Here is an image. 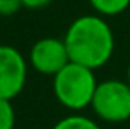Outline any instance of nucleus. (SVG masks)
<instances>
[{
  "label": "nucleus",
  "instance_id": "obj_1",
  "mask_svg": "<svg viewBox=\"0 0 130 129\" xmlns=\"http://www.w3.org/2000/svg\"><path fill=\"white\" fill-rule=\"evenodd\" d=\"M70 62L88 69L104 67L114 53V32L104 16L85 14L69 25L63 36Z\"/></svg>",
  "mask_w": 130,
  "mask_h": 129
},
{
  "label": "nucleus",
  "instance_id": "obj_2",
  "mask_svg": "<svg viewBox=\"0 0 130 129\" xmlns=\"http://www.w3.org/2000/svg\"><path fill=\"white\" fill-rule=\"evenodd\" d=\"M97 85L95 71L74 62H69L53 76V94L56 101L70 111H81L91 106Z\"/></svg>",
  "mask_w": 130,
  "mask_h": 129
},
{
  "label": "nucleus",
  "instance_id": "obj_3",
  "mask_svg": "<svg viewBox=\"0 0 130 129\" xmlns=\"http://www.w3.org/2000/svg\"><path fill=\"white\" fill-rule=\"evenodd\" d=\"M93 113L109 124H121L130 119V85L123 80H104L97 85Z\"/></svg>",
  "mask_w": 130,
  "mask_h": 129
},
{
  "label": "nucleus",
  "instance_id": "obj_4",
  "mask_svg": "<svg viewBox=\"0 0 130 129\" xmlns=\"http://www.w3.org/2000/svg\"><path fill=\"white\" fill-rule=\"evenodd\" d=\"M28 64L23 53L9 44H0V99L12 101L25 88Z\"/></svg>",
  "mask_w": 130,
  "mask_h": 129
},
{
  "label": "nucleus",
  "instance_id": "obj_5",
  "mask_svg": "<svg viewBox=\"0 0 130 129\" xmlns=\"http://www.w3.org/2000/svg\"><path fill=\"white\" fill-rule=\"evenodd\" d=\"M69 62L70 58L65 43L58 37H42L35 41L30 50V65L41 74L55 76Z\"/></svg>",
  "mask_w": 130,
  "mask_h": 129
},
{
  "label": "nucleus",
  "instance_id": "obj_6",
  "mask_svg": "<svg viewBox=\"0 0 130 129\" xmlns=\"http://www.w3.org/2000/svg\"><path fill=\"white\" fill-rule=\"evenodd\" d=\"M95 14L99 16H118L130 7V0H88Z\"/></svg>",
  "mask_w": 130,
  "mask_h": 129
},
{
  "label": "nucleus",
  "instance_id": "obj_7",
  "mask_svg": "<svg viewBox=\"0 0 130 129\" xmlns=\"http://www.w3.org/2000/svg\"><path fill=\"white\" fill-rule=\"evenodd\" d=\"M53 129H100V126L93 119H90V117L74 113V115H69V117L60 119L53 126Z\"/></svg>",
  "mask_w": 130,
  "mask_h": 129
},
{
  "label": "nucleus",
  "instance_id": "obj_8",
  "mask_svg": "<svg viewBox=\"0 0 130 129\" xmlns=\"http://www.w3.org/2000/svg\"><path fill=\"white\" fill-rule=\"evenodd\" d=\"M16 126V111L11 101L0 99V129H14Z\"/></svg>",
  "mask_w": 130,
  "mask_h": 129
},
{
  "label": "nucleus",
  "instance_id": "obj_9",
  "mask_svg": "<svg viewBox=\"0 0 130 129\" xmlns=\"http://www.w3.org/2000/svg\"><path fill=\"white\" fill-rule=\"evenodd\" d=\"M21 9H23L21 0H0V16H2V18L14 16V14L20 13Z\"/></svg>",
  "mask_w": 130,
  "mask_h": 129
},
{
  "label": "nucleus",
  "instance_id": "obj_10",
  "mask_svg": "<svg viewBox=\"0 0 130 129\" xmlns=\"http://www.w3.org/2000/svg\"><path fill=\"white\" fill-rule=\"evenodd\" d=\"M53 0H21L23 7L26 9H42L46 5H49Z\"/></svg>",
  "mask_w": 130,
  "mask_h": 129
},
{
  "label": "nucleus",
  "instance_id": "obj_11",
  "mask_svg": "<svg viewBox=\"0 0 130 129\" xmlns=\"http://www.w3.org/2000/svg\"><path fill=\"white\" fill-rule=\"evenodd\" d=\"M127 81H128V85H130V64H128V69H127Z\"/></svg>",
  "mask_w": 130,
  "mask_h": 129
}]
</instances>
